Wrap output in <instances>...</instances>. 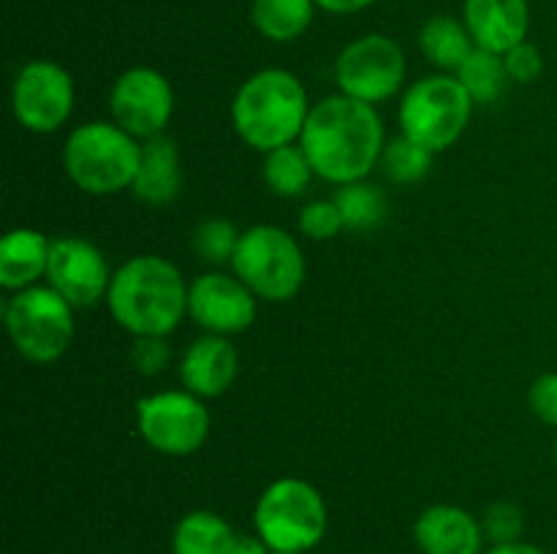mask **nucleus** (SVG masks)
Here are the masks:
<instances>
[{
  "label": "nucleus",
  "instance_id": "obj_13",
  "mask_svg": "<svg viewBox=\"0 0 557 554\" xmlns=\"http://www.w3.org/2000/svg\"><path fill=\"white\" fill-rule=\"evenodd\" d=\"M109 261L90 239L58 237L52 239L47 266V286L74 307H92L107 299L112 286Z\"/></svg>",
  "mask_w": 557,
  "mask_h": 554
},
{
  "label": "nucleus",
  "instance_id": "obj_28",
  "mask_svg": "<svg viewBox=\"0 0 557 554\" xmlns=\"http://www.w3.org/2000/svg\"><path fill=\"white\" fill-rule=\"evenodd\" d=\"M482 527L484 538H487L493 546L522 541V532H525V514H522L520 505L511 503V500H498V503H493L484 511Z\"/></svg>",
  "mask_w": 557,
  "mask_h": 554
},
{
  "label": "nucleus",
  "instance_id": "obj_18",
  "mask_svg": "<svg viewBox=\"0 0 557 554\" xmlns=\"http://www.w3.org/2000/svg\"><path fill=\"white\" fill-rule=\"evenodd\" d=\"M131 190L136 199L150 206H166L177 199L183 190V163L174 139H169L166 134L145 139Z\"/></svg>",
  "mask_w": 557,
  "mask_h": 554
},
{
  "label": "nucleus",
  "instance_id": "obj_19",
  "mask_svg": "<svg viewBox=\"0 0 557 554\" xmlns=\"http://www.w3.org/2000/svg\"><path fill=\"white\" fill-rule=\"evenodd\" d=\"M52 239L36 228H11L0 239V286L16 293L47 277Z\"/></svg>",
  "mask_w": 557,
  "mask_h": 554
},
{
  "label": "nucleus",
  "instance_id": "obj_31",
  "mask_svg": "<svg viewBox=\"0 0 557 554\" xmlns=\"http://www.w3.org/2000/svg\"><path fill=\"white\" fill-rule=\"evenodd\" d=\"M504 63H506V71H509L511 81L531 85V81H536L539 76H542L544 54L536 43L522 41L504 54Z\"/></svg>",
  "mask_w": 557,
  "mask_h": 554
},
{
  "label": "nucleus",
  "instance_id": "obj_24",
  "mask_svg": "<svg viewBox=\"0 0 557 554\" xmlns=\"http://www.w3.org/2000/svg\"><path fill=\"white\" fill-rule=\"evenodd\" d=\"M261 174H264V182L272 193L281 196V199H297L308 188L315 172L302 147L286 144L272 152H264Z\"/></svg>",
  "mask_w": 557,
  "mask_h": 554
},
{
  "label": "nucleus",
  "instance_id": "obj_20",
  "mask_svg": "<svg viewBox=\"0 0 557 554\" xmlns=\"http://www.w3.org/2000/svg\"><path fill=\"white\" fill-rule=\"evenodd\" d=\"M419 49H422L424 60L441 71L460 68L468 60V54L476 49L471 33H468L466 22L455 20L449 14L430 16L419 30Z\"/></svg>",
  "mask_w": 557,
  "mask_h": 554
},
{
  "label": "nucleus",
  "instance_id": "obj_9",
  "mask_svg": "<svg viewBox=\"0 0 557 554\" xmlns=\"http://www.w3.org/2000/svg\"><path fill=\"white\" fill-rule=\"evenodd\" d=\"M141 440L163 456H190L210 435V411L194 391H158L136 402Z\"/></svg>",
  "mask_w": 557,
  "mask_h": 554
},
{
  "label": "nucleus",
  "instance_id": "obj_22",
  "mask_svg": "<svg viewBox=\"0 0 557 554\" xmlns=\"http://www.w3.org/2000/svg\"><path fill=\"white\" fill-rule=\"evenodd\" d=\"M234 527L215 511H190L174 525L172 554H223Z\"/></svg>",
  "mask_w": 557,
  "mask_h": 554
},
{
  "label": "nucleus",
  "instance_id": "obj_16",
  "mask_svg": "<svg viewBox=\"0 0 557 554\" xmlns=\"http://www.w3.org/2000/svg\"><path fill=\"white\" fill-rule=\"evenodd\" d=\"M413 541L422 554H482L484 527L471 511L438 503L413 521Z\"/></svg>",
  "mask_w": 557,
  "mask_h": 554
},
{
  "label": "nucleus",
  "instance_id": "obj_27",
  "mask_svg": "<svg viewBox=\"0 0 557 554\" xmlns=\"http://www.w3.org/2000/svg\"><path fill=\"white\" fill-rule=\"evenodd\" d=\"M243 234L237 231L232 221L226 217H207L190 234V248L199 255L205 264L223 266L232 264L234 253H237V244Z\"/></svg>",
  "mask_w": 557,
  "mask_h": 554
},
{
  "label": "nucleus",
  "instance_id": "obj_6",
  "mask_svg": "<svg viewBox=\"0 0 557 554\" xmlns=\"http://www.w3.org/2000/svg\"><path fill=\"white\" fill-rule=\"evenodd\" d=\"M232 272L264 302H288L305 286L308 264L297 239L275 223L243 231Z\"/></svg>",
  "mask_w": 557,
  "mask_h": 554
},
{
  "label": "nucleus",
  "instance_id": "obj_33",
  "mask_svg": "<svg viewBox=\"0 0 557 554\" xmlns=\"http://www.w3.org/2000/svg\"><path fill=\"white\" fill-rule=\"evenodd\" d=\"M223 554H270V546L261 541L256 532H237L234 530L232 541H228L226 552Z\"/></svg>",
  "mask_w": 557,
  "mask_h": 554
},
{
  "label": "nucleus",
  "instance_id": "obj_32",
  "mask_svg": "<svg viewBox=\"0 0 557 554\" xmlns=\"http://www.w3.org/2000/svg\"><path fill=\"white\" fill-rule=\"evenodd\" d=\"M528 405L539 421L557 429V373H544L533 380L528 391Z\"/></svg>",
  "mask_w": 557,
  "mask_h": 554
},
{
  "label": "nucleus",
  "instance_id": "obj_30",
  "mask_svg": "<svg viewBox=\"0 0 557 554\" xmlns=\"http://www.w3.org/2000/svg\"><path fill=\"white\" fill-rule=\"evenodd\" d=\"M169 362H172V345H169L166 337H134V342H131V364L136 367V373L152 378V375H161L169 367Z\"/></svg>",
  "mask_w": 557,
  "mask_h": 554
},
{
  "label": "nucleus",
  "instance_id": "obj_4",
  "mask_svg": "<svg viewBox=\"0 0 557 554\" xmlns=\"http://www.w3.org/2000/svg\"><path fill=\"white\" fill-rule=\"evenodd\" d=\"M141 144L117 123L92 119L69 134L63 168L71 182L90 196H114L134 185Z\"/></svg>",
  "mask_w": 557,
  "mask_h": 554
},
{
  "label": "nucleus",
  "instance_id": "obj_8",
  "mask_svg": "<svg viewBox=\"0 0 557 554\" xmlns=\"http://www.w3.org/2000/svg\"><path fill=\"white\" fill-rule=\"evenodd\" d=\"M476 103L451 74H433L413 81L400 101V134L428 147L430 152H444L466 134Z\"/></svg>",
  "mask_w": 557,
  "mask_h": 554
},
{
  "label": "nucleus",
  "instance_id": "obj_14",
  "mask_svg": "<svg viewBox=\"0 0 557 554\" xmlns=\"http://www.w3.org/2000/svg\"><path fill=\"white\" fill-rule=\"evenodd\" d=\"M259 310V297L226 272H205L188 286V315L207 335L232 337L250 329Z\"/></svg>",
  "mask_w": 557,
  "mask_h": 554
},
{
  "label": "nucleus",
  "instance_id": "obj_2",
  "mask_svg": "<svg viewBox=\"0 0 557 554\" xmlns=\"http://www.w3.org/2000/svg\"><path fill=\"white\" fill-rule=\"evenodd\" d=\"M107 304L128 335L169 337L188 315V282L163 255H134L114 269Z\"/></svg>",
  "mask_w": 557,
  "mask_h": 554
},
{
  "label": "nucleus",
  "instance_id": "obj_35",
  "mask_svg": "<svg viewBox=\"0 0 557 554\" xmlns=\"http://www.w3.org/2000/svg\"><path fill=\"white\" fill-rule=\"evenodd\" d=\"M484 554H549V552H544V549L536 546V543L515 541V543H500V546H493Z\"/></svg>",
  "mask_w": 557,
  "mask_h": 554
},
{
  "label": "nucleus",
  "instance_id": "obj_10",
  "mask_svg": "<svg viewBox=\"0 0 557 554\" xmlns=\"http://www.w3.org/2000/svg\"><path fill=\"white\" fill-rule=\"evenodd\" d=\"M335 81L343 96L379 106L400 92L406 81V54L395 38L368 33L337 54Z\"/></svg>",
  "mask_w": 557,
  "mask_h": 554
},
{
  "label": "nucleus",
  "instance_id": "obj_36",
  "mask_svg": "<svg viewBox=\"0 0 557 554\" xmlns=\"http://www.w3.org/2000/svg\"><path fill=\"white\" fill-rule=\"evenodd\" d=\"M555 470H557V438H555Z\"/></svg>",
  "mask_w": 557,
  "mask_h": 554
},
{
  "label": "nucleus",
  "instance_id": "obj_11",
  "mask_svg": "<svg viewBox=\"0 0 557 554\" xmlns=\"http://www.w3.org/2000/svg\"><path fill=\"white\" fill-rule=\"evenodd\" d=\"M74 79L54 60H30L11 87V112L30 134L47 136L63 128L74 112Z\"/></svg>",
  "mask_w": 557,
  "mask_h": 554
},
{
  "label": "nucleus",
  "instance_id": "obj_21",
  "mask_svg": "<svg viewBox=\"0 0 557 554\" xmlns=\"http://www.w3.org/2000/svg\"><path fill=\"white\" fill-rule=\"evenodd\" d=\"M315 0H253L250 20L256 30L277 43L297 41L305 36L315 14Z\"/></svg>",
  "mask_w": 557,
  "mask_h": 554
},
{
  "label": "nucleus",
  "instance_id": "obj_5",
  "mask_svg": "<svg viewBox=\"0 0 557 554\" xmlns=\"http://www.w3.org/2000/svg\"><path fill=\"white\" fill-rule=\"evenodd\" d=\"M326 527L330 511L324 494L297 476L272 481L253 508V532L270 552L308 554L324 541Z\"/></svg>",
  "mask_w": 557,
  "mask_h": 554
},
{
  "label": "nucleus",
  "instance_id": "obj_29",
  "mask_svg": "<svg viewBox=\"0 0 557 554\" xmlns=\"http://www.w3.org/2000/svg\"><path fill=\"white\" fill-rule=\"evenodd\" d=\"M297 226L299 234H305L308 239L324 242V239H335L346 228V223H343L335 199H315L299 210Z\"/></svg>",
  "mask_w": 557,
  "mask_h": 554
},
{
  "label": "nucleus",
  "instance_id": "obj_12",
  "mask_svg": "<svg viewBox=\"0 0 557 554\" xmlns=\"http://www.w3.org/2000/svg\"><path fill=\"white\" fill-rule=\"evenodd\" d=\"M109 112L112 123L136 139L161 136L174 114L172 81L150 65L123 71L109 92Z\"/></svg>",
  "mask_w": 557,
  "mask_h": 554
},
{
  "label": "nucleus",
  "instance_id": "obj_34",
  "mask_svg": "<svg viewBox=\"0 0 557 554\" xmlns=\"http://www.w3.org/2000/svg\"><path fill=\"white\" fill-rule=\"evenodd\" d=\"M375 0H315V5L330 14H357V11L370 9Z\"/></svg>",
  "mask_w": 557,
  "mask_h": 554
},
{
  "label": "nucleus",
  "instance_id": "obj_26",
  "mask_svg": "<svg viewBox=\"0 0 557 554\" xmlns=\"http://www.w3.org/2000/svg\"><path fill=\"white\" fill-rule=\"evenodd\" d=\"M433 155L435 152H430L428 147L417 144V141L400 134L386 141L379 166L384 168L392 182L411 185L428 177L430 168H433Z\"/></svg>",
  "mask_w": 557,
  "mask_h": 554
},
{
  "label": "nucleus",
  "instance_id": "obj_1",
  "mask_svg": "<svg viewBox=\"0 0 557 554\" xmlns=\"http://www.w3.org/2000/svg\"><path fill=\"white\" fill-rule=\"evenodd\" d=\"M384 144V123L375 106L343 92L313 103L299 136V147L308 155L315 177L337 188L368 179V174L379 166Z\"/></svg>",
  "mask_w": 557,
  "mask_h": 554
},
{
  "label": "nucleus",
  "instance_id": "obj_7",
  "mask_svg": "<svg viewBox=\"0 0 557 554\" xmlns=\"http://www.w3.org/2000/svg\"><path fill=\"white\" fill-rule=\"evenodd\" d=\"M74 310L52 286L11 293L3 307L11 345L33 364L58 362L74 342Z\"/></svg>",
  "mask_w": 557,
  "mask_h": 554
},
{
  "label": "nucleus",
  "instance_id": "obj_25",
  "mask_svg": "<svg viewBox=\"0 0 557 554\" xmlns=\"http://www.w3.org/2000/svg\"><path fill=\"white\" fill-rule=\"evenodd\" d=\"M341 210L343 223L351 231H373L386 217V196L379 185H370L368 179H357L337 188L332 196Z\"/></svg>",
  "mask_w": 557,
  "mask_h": 554
},
{
  "label": "nucleus",
  "instance_id": "obj_3",
  "mask_svg": "<svg viewBox=\"0 0 557 554\" xmlns=\"http://www.w3.org/2000/svg\"><path fill=\"white\" fill-rule=\"evenodd\" d=\"M310 106L313 103L297 74L264 68L239 85L232 101V125L245 144L272 152L299 141Z\"/></svg>",
  "mask_w": 557,
  "mask_h": 554
},
{
  "label": "nucleus",
  "instance_id": "obj_15",
  "mask_svg": "<svg viewBox=\"0 0 557 554\" xmlns=\"http://www.w3.org/2000/svg\"><path fill=\"white\" fill-rule=\"evenodd\" d=\"M239 375V351L228 337L201 335L180 358V380L201 400L223 396Z\"/></svg>",
  "mask_w": 557,
  "mask_h": 554
},
{
  "label": "nucleus",
  "instance_id": "obj_23",
  "mask_svg": "<svg viewBox=\"0 0 557 554\" xmlns=\"http://www.w3.org/2000/svg\"><path fill=\"white\" fill-rule=\"evenodd\" d=\"M457 79L466 87V92L471 96L473 103H495L506 92L509 85V71H506L504 54L490 52V49L476 47L468 54L466 63L457 68Z\"/></svg>",
  "mask_w": 557,
  "mask_h": 554
},
{
  "label": "nucleus",
  "instance_id": "obj_17",
  "mask_svg": "<svg viewBox=\"0 0 557 554\" xmlns=\"http://www.w3.org/2000/svg\"><path fill=\"white\" fill-rule=\"evenodd\" d=\"M462 22L476 47L506 54L511 47L528 41L531 5L528 0H466Z\"/></svg>",
  "mask_w": 557,
  "mask_h": 554
},
{
  "label": "nucleus",
  "instance_id": "obj_37",
  "mask_svg": "<svg viewBox=\"0 0 557 554\" xmlns=\"http://www.w3.org/2000/svg\"><path fill=\"white\" fill-rule=\"evenodd\" d=\"M270 554H299V552H270Z\"/></svg>",
  "mask_w": 557,
  "mask_h": 554
}]
</instances>
